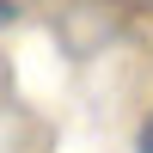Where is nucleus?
<instances>
[{"mask_svg": "<svg viewBox=\"0 0 153 153\" xmlns=\"http://www.w3.org/2000/svg\"><path fill=\"white\" fill-rule=\"evenodd\" d=\"M19 19V0H0V25H12Z\"/></svg>", "mask_w": 153, "mask_h": 153, "instance_id": "nucleus-1", "label": "nucleus"}, {"mask_svg": "<svg viewBox=\"0 0 153 153\" xmlns=\"http://www.w3.org/2000/svg\"><path fill=\"white\" fill-rule=\"evenodd\" d=\"M141 153H153V123H147V129H141Z\"/></svg>", "mask_w": 153, "mask_h": 153, "instance_id": "nucleus-2", "label": "nucleus"}]
</instances>
